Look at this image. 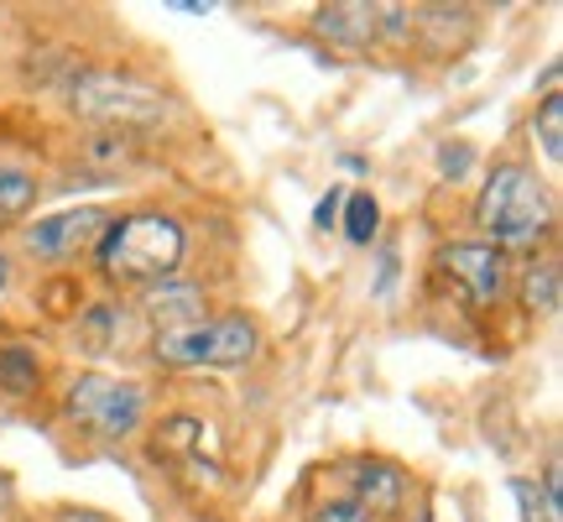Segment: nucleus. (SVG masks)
<instances>
[{
  "mask_svg": "<svg viewBox=\"0 0 563 522\" xmlns=\"http://www.w3.org/2000/svg\"><path fill=\"white\" fill-rule=\"evenodd\" d=\"M146 319L157 324V335H173V329H194L203 324V287L199 282H157L146 298Z\"/></svg>",
  "mask_w": 563,
  "mask_h": 522,
  "instance_id": "1a4fd4ad",
  "label": "nucleus"
},
{
  "mask_svg": "<svg viewBox=\"0 0 563 522\" xmlns=\"http://www.w3.org/2000/svg\"><path fill=\"white\" fill-rule=\"evenodd\" d=\"M313 32H323L334 47H371L386 32V6H361V0L323 6L319 17H313Z\"/></svg>",
  "mask_w": 563,
  "mask_h": 522,
  "instance_id": "6e6552de",
  "label": "nucleus"
},
{
  "mask_svg": "<svg viewBox=\"0 0 563 522\" xmlns=\"http://www.w3.org/2000/svg\"><path fill=\"white\" fill-rule=\"evenodd\" d=\"M418 522H439V512H433V507H422V512H418Z\"/></svg>",
  "mask_w": 563,
  "mask_h": 522,
  "instance_id": "aec40b11",
  "label": "nucleus"
},
{
  "mask_svg": "<svg viewBox=\"0 0 563 522\" xmlns=\"http://www.w3.org/2000/svg\"><path fill=\"white\" fill-rule=\"evenodd\" d=\"M32 204H37V178L26 167L0 162V220H21Z\"/></svg>",
  "mask_w": 563,
  "mask_h": 522,
  "instance_id": "9b49d317",
  "label": "nucleus"
},
{
  "mask_svg": "<svg viewBox=\"0 0 563 522\" xmlns=\"http://www.w3.org/2000/svg\"><path fill=\"white\" fill-rule=\"evenodd\" d=\"M37 382H42L37 356H32V350H21V345H5V350H0V387H5L11 398H26Z\"/></svg>",
  "mask_w": 563,
  "mask_h": 522,
  "instance_id": "f8f14e48",
  "label": "nucleus"
},
{
  "mask_svg": "<svg viewBox=\"0 0 563 522\" xmlns=\"http://www.w3.org/2000/svg\"><path fill=\"white\" fill-rule=\"evenodd\" d=\"M350 481L361 486V497H355L361 507H397V497H402V476L382 460L350 465Z\"/></svg>",
  "mask_w": 563,
  "mask_h": 522,
  "instance_id": "9d476101",
  "label": "nucleus"
},
{
  "mask_svg": "<svg viewBox=\"0 0 563 522\" xmlns=\"http://www.w3.org/2000/svg\"><path fill=\"white\" fill-rule=\"evenodd\" d=\"M439 267L460 282V287L481 303V308L501 303V293H506V257H501V246H490V241H454V246H443V251H439Z\"/></svg>",
  "mask_w": 563,
  "mask_h": 522,
  "instance_id": "0eeeda50",
  "label": "nucleus"
},
{
  "mask_svg": "<svg viewBox=\"0 0 563 522\" xmlns=\"http://www.w3.org/2000/svg\"><path fill=\"white\" fill-rule=\"evenodd\" d=\"M183 251L188 236L162 209L125 215L100 236V267L110 282H167L183 267Z\"/></svg>",
  "mask_w": 563,
  "mask_h": 522,
  "instance_id": "f257e3e1",
  "label": "nucleus"
},
{
  "mask_svg": "<svg viewBox=\"0 0 563 522\" xmlns=\"http://www.w3.org/2000/svg\"><path fill=\"white\" fill-rule=\"evenodd\" d=\"M538 141H543V152H548V162L559 167L563 162V95L559 89H548L543 95V105H538Z\"/></svg>",
  "mask_w": 563,
  "mask_h": 522,
  "instance_id": "4468645a",
  "label": "nucleus"
},
{
  "mask_svg": "<svg viewBox=\"0 0 563 522\" xmlns=\"http://www.w3.org/2000/svg\"><path fill=\"white\" fill-rule=\"evenodd\" d=\"M152 350L162 366H245L256 356V324L241 314H224V319H203L194 329L157 335Z\"/></svg>",
  "mask_w": 563,
  "mask_h": 522,
  "instance_id": "20e7f679",
  "label": "nucleus"
},
{
  "mask_svg": "<svg viewBox=\"0 0 563 522\" xmlns=\"http://www.w3.org/2000/svg\"><path fill=\"white\" fill-rule=\"evenodd\" d=\"M11 502H16V481H11V476L0 470V518L11 512Z\"/></svg>",
  "mask_w": 563,
  "mask_h": 522,
  "instance_id": "a211bd4d",
  "label": "nucleus"
},
{
  "mask_svg": "<svg viewBox=\"0 0 563 522\" xmlns=\"http://www.w3.org/2000/svg\"><path fill=\"white\" fill-rule=\"evenodd\" d=\"M527 303H532V308H543V314L559 308V267H553V261H543V267H532V272H527Z\"/></svg>",
  "mask_w": 563,
  "mask_h": 522,
  "instance_id": "2eb2a0df",
  "label": "nucleus"
},
{
  "mask_svg": "<svg viewBox=\"0 0 563 522\" xmlns=\"http://www.w3.org/2000/svg\"><path fill=\"white\" fill-rule=\"evenodd\" d=\"M382 230V204L371 194H344V236L355 246H371Z\"/></svg>",
  "mask_w": 563,
  "mask_h": 522,
  "instance_id": "ddd939ff",
  "label": "nucleus"
},
{
  "mask_svg": "<svg viewBox=\"0 0 563 522\" xmlns=\"http://www.w3.org/2000/svg\"><path fill=\"white\" fill-rule=\"evenodd\" d=\"M110 230V215H104L100 204H79V209H58V215H47V220L26 225V251L42 261H68L89 251V246H100V236Z\"/></svg>",
  "mask_w": 563,
  "mask_h": 522,
  "instance_id": "423d86ee",
  "label": "nucleus"
},
{
  "mask_svg": "<svg viewBox=\"0 0 563 522\" xmlns=\"http://www.w3.org/2000/svg\"><path fill=\"white\" fill-rule=\"evenodd\" d=\"M340 209H344V194L340 188H329V194L319 199V209H313V225H319V230H334V225H340Z\"/></svg>",
  "mask_w": 563,
  "mask_h": 522,
  "instance_id": "f3484780",
  "label": "nucleus"
},
{
  "mask_svg": "<svg viewBox=\"0 0 563 522\" xmlns=\"http://www.w3.org/2000/svg\"><path fill=\"white\" fill-rule=\"evenodd\" d=\"M5 282H11V267H5V257H0V293H5Z\"/></svg>",
  "mask_w": 563,
  "mask_h": 522,
  "instance_id": "6ab92c4d",
  "label": "nucleus"
},
{
  "mask_svg": "<svg viewBox=\"0 0 563 522\" xmlns=\"http://www.w3.org/2000/svg\"><path fill=\"white\" fill-rule=\"evenodd\" d=\"M308 522H371V507H361L355 497H340V502H319Z\"/></svg>",
  "mask_w": 563,
  "mask_h": 522,
  "instance_id": "dca6fc26",
  "label": "nucleus"
},
{
  "mask_svg": "<svg viewBox=\"0 0 563 522\" xmlns=\"http://www.w3.org/2000/svg\"><path fill=\"white\" fill-rule=\"evenodd\" d=\"M475 220L490 236V246H527L553 230V199L527 167H496L481 188Z\"/></svg>",
  "mask_w": 563,
  "mask_h": 522,
  "instance_id": "f03ea898",
  "label": "nucleus"
},
{
  "mask_svg": "<svg viewBox=\"0 0 563 522\" xmlns=\"http://www.w3.org/2000/svg\"><path fill=\"white\" fill-rule=\"evenodd\" d=\"M141 413H146V398H141L136 382H121V377H100L89 371L68 387V418L100 434V439H125L141 428Z\"/></svg>",
  "mask_w": 563,
  "mask_h": 522,
  "instance_id": "39448f33",
  "label": "nucleus"
},
{
  "mask_svg": "<svg viewBox=\"0 0 563 522\" xmlns=\"http://www.w3.org/2000/svg\"><path fill=\"white\" fill-rule=\"evenodd\" d=\"M74 110L84 121L110 126V131H146V126H162L167 116V100H162L152 84L131 79V74H115V68H89L74 79Z\"/></svg>",
  "mask_w": 563,
  "mask_h": 522,
  "instance_id": "7ed1b4c3",
  "label": "nucleus"
}]
</instances>
